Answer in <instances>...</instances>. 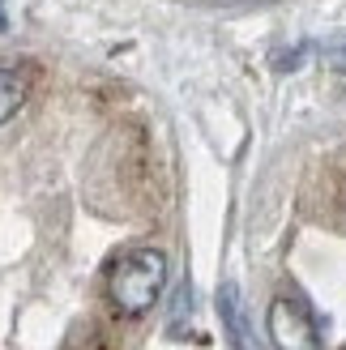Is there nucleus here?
I'll return each instance as SVG.
<instances>
[{
	"label": "nucleus",
	"instance_id": "f03ea898",
	"mask_svg": "<svg viewBox=\"0 0 346 350\" xmlns=\"http://www.w3.org/2000/svg\"><path fill=\"white\" fill-rule=\"evenodd\" d=\"M265 329H269L274 350H321V329L312 321V312H308V304L291 299V295L269 304Z\"/></svg>",
	"mask_w": 346,
	"mask_h": 350
},
{
	"label": "nucleus",
	"instance_id": "20e7f679",
	"mask_svg": "<svg viewBox=\"0 0 346 350\" xmlns=\"http://www.w3.org/2000/svg\"><path fill=\"white\" fill-rule=\"evenodd\" d=\"M26 103V77L13 68H0V124L17 116V107Z\"/></svg>",
	"mask_w": 346,
	"mask_h": 350
},
{
	"label": "nucleus",
	"instance_id": "7ed1b4c3",
	"mask_svg": "<svg viewBox=\"0 0 346 350\" xmlns=\"http://www.w3.org/2000/svg\"><path fill=\"white\" fill-rule=\"evenodd\" d=\"M218 312H222V329H227V338L235 350H256L252 342V329H248V317H244V299H239V286L227 282L218 291Z\"/></svg>",
	"mask_w": 346,
	"mask_h": 350
},
{
	"label": "nucleus",
	"instance_id": "f257e3e1",
	"mask_svg": "<svg viewBox=\"0 0 346 350\" xmlns=\"http://www.w3.org/2000/svg\"><path fill=\"white\" fill-rule=\"evenodd\" d=\"M167 286V256L159 248H133L111 265L107 295L120 317H146Z\"/></svg>",
	"mask_w": 346,
	"mask_h": 350
},
{
	"label": "nucleus",
	"instance_id": "423d86ee",
	"mask_svg": "<svg viewBox=\"0 0 346 350\" xmlns=\"http://www.w3.org/2000/svg\"><path fill=\"white\" fill-rule=\"evenodd\" d=\"M0 30H5V17H0Z\"/></svg>",
	"mask_w": 346,
	"mask_h": 350
},
{
	"label": "nucleus",
	"instance_id": "39448f33",
	"mask_svg": "<svg viewBox=\"0 0 346 350\" xmlns=\"http://www.w3.org/2000/svg\"><path fill=\"white\" fill-rule=\"evenodd\" d=\"M330 60H334L338 68H346V47H338V51H330Z\"/></svg>",
	"mask_w": 346,
	"mask_h": 350
}]
</instances>
